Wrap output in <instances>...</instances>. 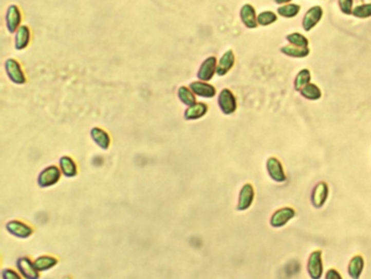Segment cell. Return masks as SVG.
I'll list each match as a JSON object with an SVG mask.
<instances>
[{"label": "cell", "mask_w": 371, "mask_h": 279, "mask_svg": "<svg viewBox=\"0 0 371 279\" xmlns=\"http://www.w3.org/2000/svg\"><path fill=\"white\" fill-rule=\"evenodd\" d=\"M307 274L310 279H321L324 276V265L321 250H314L309 254L307 261Z\"/></svg>", "instance_id": "1"}, {"label": "cell", "mask_w": 371, "mask_h": 279, "mask_svg": "<svg viewBox=\"0 0 371 279\" xmlns=\"http://www.w3.org/2000/svg\"><path fill=\"white\" fill-rule=\"evenodd\" d=\"M296 216V211L291 206H284L277 208L273 212L270 217V226L272 228L279 229L285 227L289 222Z\"/></svg>", "instance_id": "2"}, {"label": "cell", "mask_w": 371, "mask_h": 279, "mask_svg": "<svg viewBox=\"0 0 371 279\" xmlns=\"http://www.w3.org/2000/svg\"><path fill=\"white\" fill-rule=\"evenodd\" d=\"M329 193H330V190H329V185L327 182L320 181L314 184V187L312 188L311 193H310L311 205L317 210L322 208L324 205H326V203L328 201Z\"/></svg>", "instance_id": "3"}, {"label": "cell", "mask_w": 371, "mask_h": 279, "mask_svg": "<svg viewBox=\"0 0 371 279\" xmlns=\"http://www.w3.org/2000/svg\"><path fill=\"white\" fill-rule=\"evenodd\" d=\"M267 172L270 179L276 183H284L287 180V177L284 170L282 163L276 157L268 158L266 163Z\"/></svg>", "instance_id": "4"}, {"label": "cell", "mask_w": 371, "mask_h": 279, "mask_svg": "<svg viewBox=\"0 0 371 279\" xmlns=\"http://www.w3.org/2000/svg\"><path fill=\"white\" fill-rule=\"evenodd\" d=\"M255 201V189L253 184L245 183L238 194V201H237V211L244 212L252 207L253 203Z\"/></svg>", "instance_id": "5"}, {"label": "cell", "mask_w": 371, "mask_h": 279, "mask_svg": "<svg viewBox=\"0 0 371 279\" xmlns=\"http://www.w3.org/2000/svg\"><path fill=\"white\" fill-rule=\"evenodd\" d=\"M218 104H219L221 111L225 115L233 114L237 107L236 98H235L234 94L228 89H225L220 92L219 98H218Z\"/></svg>", "instance_id": "6"}, {"label": "cell", "mask_w": 371, "mask_h": 279, "mask_svg": "<svg viewBox=\"0 0 371 279\" xmlns=\"http://www.w3.org/2000/svg\"><path fill=\"white\" fill-rule=\"evenodd\" d=\"M5 67H6L7 76L13 83H15V84H24L26 82L25 74L20 66V63H18L15 59L9 58L5 63Z\"/></svg>", "instance_id": "7"}, {"label": "cell", "mask_w": 371, "mask_h": 279, "mask_svg": "<svg viewBox=\"0 0 371 279\" xmlns=\"http://www.w3.org/2000/svg\"><path fill=\"white\" fill-rule=\"evenodd\" d=\"M60 176H61V171L59 170L58 167L49 166L40 173L39 184L42 188L51 187V185L55 184L59 181Z\"/></svg>", "instance_id": "8"}, {"label": "cell", "mask_w": 371, "mask_h": 279, "mask_svg": "<svg viewBox=\"0 0 371 279\" xmlns=\"http://www.w3.org/2000/svg\"><path fill=\"white\" fill-rule=\"evenodd\" d=\"M217 58L215 56H210L205 59V61H202L197 73V78L203 82L210 81L215 76V73H217Z\"/></svg>", "instance_id": "9"}, {"label": "cell", "mask_w": 371, "mask_h": 279, "mask_svg": "<svg viewBox=\"0 0 371 279\" xmlns=\"http://www.w3.org/2000/svg\"><path fill=\"white\" fill-rule=\"evenodd\" d=\"M22 20L20 9L17 8L15 5H11L8 8L7 16H6V23H7V29L10 33H14L18 30L20 27V23Z\"/></svg>", "instance_id": "10"}, {"label": "cell", "mask_w": 371, "mask_h": 279, "mask_svg": "<svg viewBox=\"0 0 371 279\" xmlns=\"http://www.w3.org/2000/svg\"><path fill=\"white\" fill-rule=\"evenodd\" d=\"M365 269V258L357 254L351 257L347 265V274L350 279H360Z\"/></svg>", "instance_id": "11"}, {"label": "cell", "mask_w": 371, "mask_h": 279, "mask_svg": "<svg viewBox=\"0 0 371 279\" xmlns=\"http://www.w3.org/2000/svg\"><path fill=\"white\" fill-rule=\"evenodd\" d=\"M18 271L26 279H39V271L35 268L34 262H31L29 257H21L16 262Z\"/></svg>", "instance_id": "12"}, {"label": "cell", "mask_w": 371, "mask_h": 279, "mask_svg": "<svg viewBox=\"0 0 371 279\" xmlns=\"http://www.w3.org/2000/svg\"><path fill=\"white\" fill-rule=\"evenodd\" d=\"M322 9L319 6L312 7L311 9L307 11V13L305 14L304 20H303V26L305 31H310L312 27H314L317 25V23L321 20L322 18Z\"/></svg>", "instance_id": "13"}, {"label": "cell", "mask_w": 371, "mask_h": 279, "mask_svg": "<svg viewBox=\"0 0 371 279\" xmlns=\"http://www.w3.org/2000/svg\"><path fill=\"white\" fill-rule=\"evenodd\" d=\"M190 89L195 95L205 97V98H212L216 95V89L208 83L203 81H196L192 82L190 84Z\"/></svg>", "instance_id": "14"}, {"label": "cell", "mask_w": 371, "mask_h": 279, "mask_svg": "<svg viewBox=\"0 0 371 279\" xmlns=\"http://www.w3.org/2000/svg\"><path fill=\"white\" fill-rule=\"evenodd\" d=\"M7 229L11 235L18 238H27L33 234V229L29 225H25L24 222L16 220L8 222Z\"/></svg>", "instance_id": "15"}, {"label": "cell", "mask_w": 371, "mask_h": 279, "mask_svg": "<svg viewBox=\"0 0 371 279\" xmlns=\"http://www.w3.org/2000/svg\"><path fill=\"white\" fill-rule=\"evenodd\" d=\"M234 62H235V57H234L233 51H232V50L226 51L224 55H222V57L220 58L219 63L217 66V74H218V76H220V77L226 76V74L232 68H233Z\"/></svg>", "instance_id": "16"}, {"label": "cell", "mask_w": 371, "mask_h": 279, "mask_svg": "<svg viewBox=\"0 0 371 279\" xmlns=\"http://www.w3.org/2000/svg\"><path fill=\"white\" fill-rule=\"evenodd\" d=\"M240 19L248 29H255L258 25L256 11L252 5H244L240 9Z\"/></svg>", "instance_id": "17"}, {"label": "cell", "mask_w": 371, "mask_h": 279, "mask_svg": "<svg viewBox=\"0 0 371 279\" xmlns=\"http://www.w3.org/2000/svg\"><path fill=\"white\" fill-rule=\"evenodd\" d=\"M30 40H31V31L29 29V26L21 25L18 27L15 35V48L17 50H22L26 48L27 46H29Z\"/></svg>", "instance_id": "18"}, {"label": "cell", "mask_w": 371, "mask_h": 279, "mask_svg": "<svg viewBox=\"0 0 371 279\" xmlns=\"http://www.w3.org/2000/svg\"><path fill=\"white\" fill-rule=\"evenodd\" d=\"M90 136L94 140V142L103 150H107L110 145V136L105 131V130L100 128H92L90 131Z\"/></svg>", "instance_id": "19"}, {"label": "cell", "mask_w": 371, "mask_h": 279, "mask_svg": "<svg viewBox=\"0 0 371 279\" xmlns=\"http://www.w3.org/2000/svg\"><path fill=\"white\" fill-rule=\"evenodd\" d=\"M208 107L203 103H196L193 106L188 107L184 113V118L187 120H196L206 115Z\"/></svg>", "instance_id": "20"}, {"label": "cell", "mask_w": 371, "mask_h": 279, "mask_svg": "<svg viewBox=\"0 0 371 279\" xmlns=\"http://www.w3.org/2000/svg\"><path fill=\"white\" fill-rule=\"evenodd\" d=\"M60 169L66 177H74L78 173L77 165L69 156H63L60 158Z\"/></svg>", "instance_id": "21"}, {"label": "cell", "mask_w": 371, "mask_h": 279, "mask_svg": "<svg viewBox=\"0 0 371 279\" xmlns=\"http://www.w3.org/2000/svg\"><path fill=\"white\" fill-rule=\"evenodd\" d=\"M281 51L287 56H291V57H296V58H304L306 56L309 55V48H305V47H300V46H295V45H287L284 46L283 48H281Z\"/></svg>", "instance_id": "22"}, {"label": "cell", "mask_w": 371, "mask_h": 279, "mask_svg": "<svg viewBox=\"0 0 371 279\" xmlns=\"http://www.w3.org/2000/svg\"><path fill=\"white\" fill-rule=\"evenodd\" d=\"M178 96L182 103L184 105H187L188 107L196 104V98H195V96H194V93L192 92L191 89H189L187 86H181L179 89Z\"/></svg>", "instance_id": "23"}, {"label": "cell", "mask_w": 371, "mask_h": 279, "mask_svg": "<svg viewBox=\"0 0 371 279\" xmlns=\"http://www.w3.org/2000/svg\"><path fill=\"white\" fill-rule=\"evenodd\" d=\"M57 264V259L51 256H41L34 262V266L39 272L48 271Z\"/></svg>", "instance_id": "24"}, {"label": "cell", "mask_w": 371, "mask_h": 279, "mask_svg": "<svg viewBox=\"0 0 371 279\" xmlns=\"http://www.w3.org/2000/svg\"><path fill=\"white\" fill-rule=\"evenodd\" d=\"M301 94L307 99H310V100H317L321 97V91L320 89L314 85V84H311V83H309V84L306 85L302 91H301Z\"/></svg>", "instance_id": "25"}, {"label": "cell", "mask_w": 371, "mask_h": 279, "mask_svg": "<svg viewBox=\"0 0 371 279\" xmlns=\"http://www.w3.org/2000/svg\"><path fill=\"white\" fill-rule=\"evenodd\" d=\"M301 10V7L299 5H295V4H290V5H285L283 7H280L279 9H277V13H279L281 16H284V18H294L299 14Z\"/></svg>", "instance_id": "26"}, {"label": "cell", "mask_w": 371, "mask_h": 279, "mask_svg": "<svg viewBox=\"0 0 371 279\" xmlns=\"http://www.w3.org/2000/svg\"><path fill=\"white\" fill-rule=\"evenodd\" d=\"M310 82V72L307 69H303L295 79V89L302 91Z\"/></svg>", "instance_id": "27"}, {"label": "cell", "mask_w": 371, "mask_h": 279, "mask_svg": "<svg viewBox=\"0 0 371 279\" xmlns=\"http://www.w3.org/2000/svg\"><path fill=\"white\" fill-rule=\"evenodd\" d=\"M286 40L289 41L292 45L300 46V47H305V48H307L308 44H309L308 40L300 33H292L286 37Z\"/></svg>", "instance_id": "28"}, {"label": "cell", "mask_w": 371, "mask_h": 279, "mask_svg": "<svg viewBox=\"0 0 371 279\" xmlns=\"http://www.w3.org/2000/svg\"><path fill=\"white\" fill-rule=\"evenodd\" d=\"M276 20H277L276 14L271 12V11H264L257 16L258 24H261L263 26H267L269 24L275 22Z\"/></svg>", "instance_id": "29"}, {"label": "cell", "mask_w": 371, "mask_h": 279, "mask_svg": "<svg viewBox=\"0 0 371 279\" xmlns=\"http://www.w3.org/2000/svg\"><path fill=\"white\" fill-rule=\"evenodd\" d=\"M353 14L356 18L359 19H366L371 16V4H366L363 6H358L355 9H353Z\"/></svg>", "instance_id": "30"}, {"label": "cell", "mask_w": 371, "mask_h": 279, "mask_svg": "<svg viewBox=\"0 0 371 279\" xmlns=\"http://www.w3.org/2000/svg\"><path fill=\"white\" fill-rule=\"evenodd\" d=\"M341 11L345 14L353 13V0H339Z\"/></svg>", "instance_id": "31"}, {"label": "cell", "mask_w": 371, "mask_h": 279, "mask_svg": "<svg viewBox=\"0 0 371 279\" xmlns=\"http://www.w3.org/2000/svg\"><path fill=\"white\" fill-rule=\"evenodd\" d=\"M324 279H343V277L337 268H330L324 273Z\"/></svg>", "instance_id": "32"}, {"label": "cell", "mask_w": 371, "mask_h": 279, "mask_svg": "<svg viewBox=\"0 0 371 279\" xmlns=\"http://www.w3.org/2000/svg\"><path fill=\"white\" fill-rule=\"evenodd\" d=\"M3 279H22L13 269H5L3 272Z\"/></svg>", "instance_id": "33"}, {"label": "cell", "mask_w": 371, "mask_h": 279, "mask_svg": "<svg viewBox=\"0 0 371 279\" xmlns=\"http://www.w3.org/2000/svg\"><path fill=\"white\" fill-rule=\"evenodd\" d=\"M274 2H275L276 4L282 5V4H287V3H290L291 0H274Z\"/></svg>", "instance_id": "34"}]
</instances>
